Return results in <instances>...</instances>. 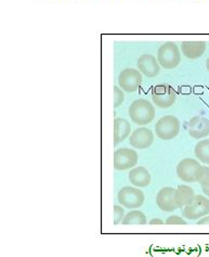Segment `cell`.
Listing matches in <instances>:
<instances>
[{
  "mask_svg": "<svg viewBox=\"0 0 209 257\" xmlns=\"http://www.w3.org/2000/svg\"><path fill=\"white\" fill-rule=\"evenodd\" d=\"M128 114H129L130 119L137 125H147L152 123V120L155 117V107L146 99H137L129 105L128 109Z\"/></svg>",
  "mask_w": 209,
  "mask_h": 257,
  "instance_id": "1",
  "label": "cell"
},
{
  "mask_svg": "<svg viewBox=\"0 0 209 257\" xmlns=\"http://www.w3.org/2000/svg\"><path fill=\"white\" fill-rule=\"evenodd\" d=\"M157 61L163 69L172 70L181 62V50L172 42L165 43L158 48Z\"/></svg>",
  "mask_w": 209,
  "mask_h": 257,
  "instance_id": "2",
  "label": "cell"
},
{
  "mask_svg": "<svg viewBox=\"0 0 209 257\" xmlns=\"http://www.w3.org/2000/svg\"><path fill=\"white\" fill-rule=\"evenodd\" d=\"M180 132V120L173 115H166L157 120L155 125V134L157 138L169 141L176 138Z\"/></svg>",
  "mask_w": 209,
  "mask_h": 257,
  "instance_id": "3",
  "label": "cell"
},
{
  "mask_svg": "<svg viewBox=\"0 0 209 257\" xmlns=\"http://www.w3.org/2000/svg\"><path fill=\"white\" fill-rule=\"evenodd\" d=\"M209 214V199L200 194H195L194 199L182 207V216L188 220H198Z\"/></svg>",
  "mask_w": 209,
  "mask_h": 257,
  "instance_id": "4",
  "label": "cell"
},
{
  "mask_svg": "<svg viewBox=\"0 0 209 257\" xmlns=\"http://www.w3.org/2000/svg\"><path fill=\"white\" fill-rule=\"evenodd\" d=\"M119 205L129 209H137L144 203V194L137 187L125 186L117 193Z\"/></svg>",
  "mask_w": 209,
  "mask_h": 257,
  "instance_id": "5",
  "label": "cell"
},
{
  "mask_svg": "<svg viewBox=\"0 0 209 257\" xmlns=\"http://www.w3.org/2000/svg\"><path fill=\"white\" fill-rule=\"evenodd\" d=\"M153 103L160 109H168L174 104L177 100V92L167 84L156 85L152 90Z\"/></svg>",
  "mask_w": 209,
  "mask_h": 257,
  "instance_id": "6",
  "label": "cell"
},
{
  "mask_svg": "<svg viewBox=\"0 0 209 257\" xmlns=\"http://www.w3.org/2000/svg\"><path fill=\"white\" fill-rule=\"evenodd\" d=\"M138 153L130 148H119L114 152L113 165L116 171H127L138 164Z\"/></svg>",
  "mask_w": 209,
  "mask_h": 257,
  "instance_id": "7",
  "label": "cell"
},
{
  "mask_svg": "<svg viewBox=\"0 0 209 257\" xmlns=\"http://www.w3.org/2000/svg\"><path fill=\"white\" fill-rule=\"evenodd\" d=\"M142 83V74L137 69H127L119 73L118 86L126 92H134Z\"/></svg>",
  "mask_w": 209,
  "mask_h": 257,
  "instance_id": "8",
  "label": "cell"
},
{
  "mask_svg": "<svg viewBox=\"0 0 209 257\" xmlns=\"http://www.w3.org/2000/svg\"><path fill=\"white\" fill-rule=\"evenodd\" d=\"M200 164L197 160L192 158H186L179 162L177 165V175L178 177L187 184L191 182H196V173L198 171Z\"/></svg>",
  "mask_w": 209,
  "mask_h": 257,
  "instance_id": "9",
  "label": "cell"
},
{
  "mask_svg": "<svg viewBox=\"0 0 209 257\" xmlns=\"http://www.w3.org/2000/svg\"><path fill=\"white\" fill-rule=\"evenodd\" d=\"M154 141V135L151 130L146 127L136 128L129 137V144L134 149L144 150L152 146Z\"/></svg>",
  "mask_w": 209,
  "mask_h": 257,
  "instance_id": "10",
  "label": "cell"
},
{
  "mask_svg": "<svg viewBox=\"0 0 209 257\" xmlns=\"http://www.w3.org/2000/svg\"><path fill=\"white\" fill-rule=\"evenodd\" d=\"M186 130L194 139L206 138L209 136V119L205 116H194L187 121Z\"/></svg>",
  "mask_w": 209,
  "mask_h": 257,
  "instance_id": "11",
  "label": "cell"
},
{
  "mask_svg": "<svg viewBox=\"0 0 209 257\" xmlns=\"http://www.w3.org/2000/svg\"><path fill=\"white\" fill-rule=\"evenodd\" d=\"M137 65L141 74H143L145 77L149 78L156 77L160 71V65L158 63L157 58H155L152 55H147V53L140 56Z\"/></svg>",
  "mask_w": 209,
  "mask_h": 257,
  "instance_id": "12",
  "label": "cell"
},
{
  "mask_svg": "<svg viewBox=\"0 0 209 257\" xmlns=\"http://www.w3.org/2000/svg\"><path fill=\"white\" fill-rule=\"evenodd\" d=\"M156 204L160 211L173 212L178 208L174 203V188H161L156 195Z\"/></svg>",
  "mask_w": 209,
  "mask_h": 257,
  "instance_id": "13",
  "label": "cell"
},
{
  "mask_svg": "<svg viewBox=\"0 0 209 257\" xmlns=\"http://www.w3.org/2000/svg\"><path fill=\"white\" fill-rule=\"evenodd\" d=\"M180 48L188 60H197L205 53L207 45L204 42H183L181 43Z\"/></svg>",
  "mask_w": 209,
  "mask_h": 257,
  "instance_id": "14",
  "label": "cell"
},
{
  "mask_svg": "<svg viewBox=\"0 0 209 257\" xmlns=\"http://www.w3.org/2000/svg\"><path fill=\"white\" fill-rule=\"evenodd\" d=\"M131 133V125L129 120L123 117H116L114 119V147L123 143Z\"/></svg>",
  "mask_w": 209,
  "mask_h": 257,
  "instance_id": "15",
  "label": "cell"
},
{
  "mask_svg": "<svg viewBox=\"0 0 209 257\" xmlns=\"http://www.w3.org/2000/svg\"><path fill=\"white\" fill-rule=\"evenodd\" d=\"M128 178H129L131 184L137 188H145L151 184V174L143 166L131 168Z\"/></svg>",
  "mask_w": 209,
  "mask_h": 257,
  "instance_id": "16",
  "label": "cell"
},
{
  "mask_svg": "<svg viewBox=\"0 0 209 257\" xmlns=\"http://www.w3.org/2000/svg\"><path fill=\"white\" fill-rule=\"evenodd\" d=\"M195 197L194 190L187 185H180L174 189V203L178 208H182L188 204Z\"/></svg>",
  "mask_w": 209,
  "mask_h": 257,
  "instance_id": "17",
  "label": "cell"
},
{
  "mask_svg": "<svg viewBox=\"0 0 209 257\" xmlns=\"http://www.w3.org/2000/svg\"><path fill=\"white\" fill-rule=\"evenodd\" d=\"M121 224L125 226H129V225H133V226H143L147 224V219L146 216L144 215V213H142L141 211H138V209H133V211L127 213L125 215V217L121 221Z\"/></svg>",
  "mask_w": 209,
  "mask_h": 257,
  "instance_id": "18",
  "label": "cell"
},
{
  "mask_svg": "<svg viewBox=\"0 0 209 257\" xmlns=\"http://www.w3.org/2000/svg\"><path fill=\"white\" fill-rule=\"evenodd\" d=\"M194 154L203 164L209 165V139H203L194 148Z\"/></svg>",
  "mask_w": 209,
  "mask_h": 257,
  "instance_id": "19",
  "label": "cell"
},
{
  "mask_svg": "<svg viewBox=\"0 0 209 257\" xmlns=\"http://www.w3.org/2000/svg\"><path fill=\"white\" fill-rule=\"evenodd\" d=\"M195 179H196V182H198L201 186V188L209 187V166L200 165Z\"/></svg>",
  "mask_w": 209,
  "mask_h": 257,
  "instance_id": "20",
  "label": "cell"
},
{
  "mask_svg": "<svg viewBox=\"0 0 209 257\" xmlns=\"http://www.w3.org/2000/svg\"><path fill=\"white\" fill-rule=\"evenodd\" d=\"M125 96L123 89L119 86H114V107H118L124 102Z\"/></svg>",
  "mask_w": 209,
  "mask_h": 257,
  "instance_id": "21",
  "label": "cell"
},
{
  "mask_svg": "<svg viewBox=\"0 0 209 257\" xmlns=\"http://www.w3.org/2000/svg\"><path fill=\"white\" fill-rule=\"evenodd\" d=\"M124 217V208L121 207V205H114V225H118L119 222L123 221Z\"/></svg>",
  "mask_w": 209,
  "mask_h": 257,
  "instance_id": "22",
  "label": "cell"
},
{
  "mask_svg": "<svg viewBox=\"0 0 209 257\" xmlns=\"http://www.w3.org/2000/svg\"><path fill=\"white\" fill-rule=\"evenodd\" d=\"M166 225H176V226H184L186 225V221L181 217V216L172 215L169 216L166 220Z\"/></svg>",
  "mask_w": 209,
  "mask_h": 257,
  "instance_id": "23",
  "label": "cell"
},
{
  "mask_svg": "<svg viewBox=\"0 0 209 257\" xmlns=\"http://www.w3.org/2000/svg\"><path fill=\"white\" fill-rule=\"evenodd\" d=\"M197 225H209V216H204L197 220Z\"/></svg>",
  "mask_w": 209,
  "mask_h": 257,
  "instance_id": "24",
  "label": "cell"
},
{
  "mask_svg": "<svg viewBox=\"0 0 209 257\" xmlns=\"http://www.w3.org/2000/svg\"><path fill=\"white\" fill-rule=\"evenodd\" d=\"M149 224L150 225H164L165 222L161 220L160 218H153V219H151L150 221H149Z\"/></svg>",
  "mask_w": 209,
  "mask_h": 257,
  "instance_id": "25",
  "label": "cell"
},
{
  "mask_svg": "<svg viewBox=\"0 0 209 257\" xmlns=\"http://www.w3.org/2000/svg\"><path fill=\"white\" fill-rule=\"evenodd\" d=\"M203 192L205 193L206 197L209 199V187H203Z\"/></svg>",
  "mask_w": 209,
  "mask_h": 257,
  "instance_id": "26",
  "label": "cell"
},
{
  "mask_svg": "<svg viewBox=\"0 0 209 257\" xmlns=\"http://www.w3.org/2000/svg\"><path fill=\"white\" fill-rule=\"evenodd\" d=\"M206 69H207V72L209 73V58L206 61Z\"/></svg>",
  "mask_w": 209,
  "mask_h": 257,
  "instance_id": "27",
  "label": "cell"
}]
</instances>
